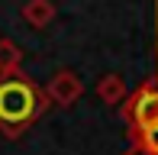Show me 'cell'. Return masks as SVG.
Here are the masks:
<instances>
[{
	"label": "cell",
	"instance_id": "5b68a950",
	"mask_svg": "<svg viewBox=\"0 0 158 155\" xmlns=\"http://www.w3.org/2000/svg\"><path fill=\"white\" fill-rule=\"evenodd\" d=\"M97 97L103 103H123L126 100V84L119 74H103L97 81Z\"/></svg>",
	"mask_w": 158,
	"mask_h": 155
},
{
	"label": "cell",
	"instance_id": "3957f363",
	"mask_svg": "<svg viewBox=\"0 0 158 155\" xmlns=\"http://www.w3.org/2000/svg\"><path fill=\"white\" fill-rule=\"evenodd\" d=\"M81 94H84V81L74 71H68V68L55 71L48 87H45V100L55 103V107H71V103L81 100Z\"/></svg>",
	"mask_w": 158,
	"mask_h": 155
},
{
	"label": "cell",
	"instance_id": "277c9868",
	"mask_svg": "<svg viewBox=\"0 0 158 155\" xmlns=\"http://www.w3.org/2000/svg\"><path fill=\"white\" fill-rule=\"evenodd\" d=\"M23 19L35 29H45L55 19V3L52 0H26L23 3Z\"/></svg>",
	"mask_w": 158,
	"mask_h": 155
},
{
	"label": "cell",
	"instance_id": "7a4b0ae2",
	"mask_svg": "<svg viewBox=\"0 0 158 155\" xmlns=\"http://www.w3.org/2000/svg\"><path fill=\"white\" fill-rule=\"evenodd\" d=\"M123 119L129 126V139H139L145 129L158 126V81H145L123 103Z\"/></svg>",
	"mask_w": 158,
	"mask_h": 155
},
{
	"label": "cell",
	"instance_id": "8992f818",
	"mask_svg": "<svg viewBox=\"0 0 158 155\" xmlns=\"http://www.w3.org/2000/svg\"><path fill=\"white\" fill-rule=\"evenodd\" d=\"M19 65H23V52L13 39H0V78L6 74H19Z\"/></svg>",
	"mask_w": 158,
	"mask_h": 155
},
{
	"label": "cell",
	"instance_id": "52a82bcc",
	"mask_svg": "<svg viewBox=\"0 0 158 155\" xmlns=\"http://www.w3.org/2000/svg\"><path fill=\"white\" fill-rule=\"evenodd\" d=\"M132 142H139L142 149H145L148 155H158V126H152V129H145L139 139H132Z\"/></svg>",
	"mask_w": 158,
	"mask_h": 155
},
{
	"label": "cell",
	"instance_id": "ba28073f",
	"mask_svg": "<svg viewBox=\"0 0 158 155\" xmlns=\"http://www.w3.org/2000/svg\"><path fill=\"white\" fill-rule=\"evenodd\" d=\"M123 155H148V152H145V149H142V145H139V142H132V145H129V149H126Z\"/></svg>",
	"mask_w": 158,
	"mask_h": 155
},
{
	"label": "cell",
	"instance_id": "6da1fadb",
	"mask_svg": "<svg viewBox=\"0 0 158 155\" xmlns=\"http://www.w3.org/2000/svg\"><path fill=\"white\" fill-rule=\"evenodd\" d=\"M45 90L23 74L0 78V132L6 139H19L45 113Z\"/></svg>",
	"mask_w": 158,
	"mask_h": 155
}]
</instances>
